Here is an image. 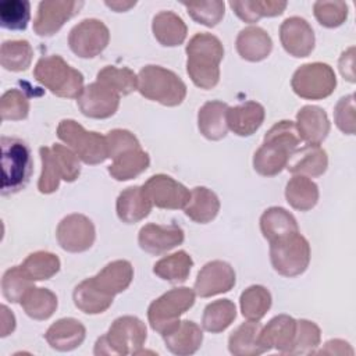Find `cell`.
I'll return each instance as SVG.
<instances>
[{"label": "cell", "mask_w": 356, "mask_h": 356, "mask_svg": "<svg viewBox=\"0 0 356 356\" xmlns=\"http://www.w3.org/2000/svg\"><path fill=\"white\" fill-rule=\"evenodd\" d=\"M31 18L28 0H4L0 3V25L11 31H22Z\"/></svg>", "instance_id": "obj_45"}, {"label": "cell", "mask_w": 356, "mask_h": 356, "mask_svg": "<svg viewBox=\"0 0 356 356\" xmlns=\"http://www.w3.org/2000/svg\"><path fill=\"white\" fill-rule=\"evenodd\" d=\"M33 58V49L25 39L4 40L0 47V64L3 68L14 72L25 71Z\"/></svg>", "instance_id": "obj_41"}, {"label": "cell", "mask_w": 356, "mask_h": 356, "mask_svg": "<svg viewBox=\"0 0 356 356\" xmlns=\"http://www.w3.org/2000/svg\"><path fill=\"white\" fill-rule=\"evenodd\" d=\"M185 216L199 224L210 222L220 211L218 196L206 186H195L191 191V199L184 207Z\"/></svg>", "instance_id": "obj_32"}, {"label": "cell", "mask_w": 356, "mask_h": 356, "mask_svg": "<svg viewBox=\"0 0 356 356\" xmlns=\"http://www.w3.org/2000/svg\"><path fill=\"white\" fill-rule=\"evenodd\" d=\"M335 125L348 135H353L356 131L355 118V96L353 93L346 95L338 100L334 108Z\"/></svg>", "instance_id": "obj_51"}, {"label": "cell", "mask_w": 356, "mask_h": 356, "mask_svg": "<svg viewBox=\"0 0 356 356\" xmlns=\"http://www.w3.org/2000/svg\"><path fill=\"white\" fill-rule=\"evenodd\" d=\"M236 281L234 267L224 260H211L197 273L193 291L200 298H210L228 292Z\"/></svg>", "instance_id": "obj_17"}, {"label": "cell", "mask_w": 356, "mask_h": 356, "mask_svg": "<svg viewBox=\"0 0 356 356\" xmlns=\"http://www.w3.org/2000/svg\"><path fill=\"white\" fill-rule=\"evenodd\" d=\"M296 131L300 140L309 145H320L330 132V120L327 113L313 104L303 106L296 114Z\"/></svg>", "instance_id": "obj_23"}, {"label": "cell", "mask_w": 356, "mask_h": 356, "mask_svg": "<svg viewBox=\"0 0 356 356\" xmlns=\"http://www.w3.org/2000/svg\"><path fill=\"white\" fill-rule=\"evenodd\" d=\"M355 47L350 46L349 49H346L338 61V67H339V72L341 75L348 79L349 82H355Z\"/></svg>", "instance_id": "obj_53"}, {"label": "cell", "mask_w": 356, "mask_h": 356, "mask_svg": "<svg viewBox=\"0 0 356 356\" xmlns=\"http://www.w3.org/2000/svg\"><path fill=\"white\" fill-rule=\"evenodd\" d=\"M228 107L229 106L221 100H210L199 108L197 127L204 138L210 140H220L227 135Z\"/></svg>", "instance_id": "obj_29"}, {"label": "cell", "mask_w": 356, "mask_h": 356, "mask_svg": "<svg viewBox=\"0 0 356 356\" xmlns=\"http://www.w3.org/2000/svg\"><path fill=\"white\" fill-rule=\"evenodd\" d=\"M110 42L107 25L97 18H85L74 25L68 33L70 49L82 58L100 54Z\"/></svg>", "instance_id": "obj_12"}, {"label": "cell", "mask_w": 356, "mask_h": 356, "mask_svg": "<svg viewBox=\"0 0 356 356\" xmlns=\"http://www.w3.org/2000/svg\"><path fill=\"white\" fill-rule=\"evenodd\" d=\"M266 117L264 107L253 100L228 107L227 125L238 136H250L263 124Z\"/></svg>", "instance_id": "obj_26"}, {"label": "cell", "mask_w": 356, "mask_h": 356, "mask_svg": "<svg viewBox=\"0 0 356 356\" xmlns=\"http://www.w3.org/2000/svg\"><path fill=\"white\" fill-rule=\"evenodd\" d=\"M86 337L85 325L74 318L64 317L54 321L44 332V339L50 348L58 352H70L81 346Z\"/></svg>", "instance_id": "obj_22"}, {"label": "cell", "mask_w": 356, "mask_h": 356, "mask_svg": "<svg viewBox=\"0 0 356 356\" xmlns=\"http://www.w3.org/2000/svg\"><path fill=\"white\" fill-rule=\"evenodd\" d=\"M285 199L299 211L313 209L318 202V186L305 175H293L285 186Z\"/></svg>", "instance_id": "obj_37"}, {"label": "cell", "mask_w": 356, "mask_h": 356, "mask_svg": "<svg viewBox=\"0 0 356 356\" xmlns=\"http://www.w3.org/2000/svg\"><path fill=\"white\" fill-rule=\"evenodd\" d=\"M106 140H107L108 157L111 159H114L115 156H118L125 150L140 147L138 138L128 129H121V128L111 129L106 134Z\"/></svg>", "instance_id": "obj_52"}, {"label": "cell", "mask_w": 356, "mask_h": 356, "mask_svg": "<svg viewBox=\"0 0 356 356\" xmlns=\"http://www.w3.org/2000/svg\"><path fill=\"white\" fill-rule=\"evenodd\" d=\"M74 305L85 314H100L106 312L113 300L114 296H110L100 291L90 278H85L81 281L72 292Z\"/></svg>", "instance_id": "obj_34"}, {"label": "cell", "mask_w": 356, "mask_h": 356, "mask_svg": "<svg viewBox=\"0 0 356 356\" xmlns=\"http://www.w3.org/2000/svg\"><path fill=\"white\" fill-rule=\"evenodd\" d=\"M309 241L298 231L270 242L273 268L284 277H296L306 271L310 263Z\"/></svg>", "instance_id": "obj_9"}, {"label": "cell", "mask_w": 356, "mask_h": 356, "mask_svg": "<svg viewBox=\"0 0 356 356\" xmlns=\"http://www.w3.org/2000/svg\"><path fill=\"white\" fill-rule=\"evenodd\" d=\"M0 310H1V327H0L1 334L0 335L4 338L15 330V316L6 305H1Z\"/></svg>", "instance_id": "obj_55"}, {"label": "cell", "mask_w": 356, "mask_h": 356, "mask_svg": "<svg viewBox=\"0 0 356 356\" xmlns=\"http://www.w3.org/2000/svg\"><path fill=\"white\" fill-rule=\"evenodd\" d=\"M280 40L286 53L293 57H307L314 49V31L302 17L292 15L280 26Z\"/></svg>", "instance_id": "obj_18"}, {"label": "cell", "mask_w": 356, "mask_h": 356, "mask_svg": "<svg viewBox=\"0 0 356 356\" xmlns=\"http://www.w3.org/2000/svg\"><path fill=\"white\" fill-rule=\"evenodd\" d=\"M29 114L28 96L19 89H8L0 97V115L1 120L19 121L25 120Z\"/></svg>", "instance_id": "obj_49"}, {"label": "cell", "mask_w": 356, "mask_h": 356, "mask_svg": "<svg viewBox=\"0 0 356 356\" xmlns=\"http://www.w3.org/2000/svg\"><path fill=\"white\" fill-rule=\"evenodd\" d=\"M271 293L263 285L248 286L239 298L242 316L248 320L260 321L271 307Z\"/></svg>", "instance_id": "obj_42"}, {"label": "cell", "mask_w": 356, "mask_h": 356, "mask_svg": "<svg viewBox=\"0 0 356 356\" xmlns=\"http://www.w3.org/2000/svg\"><path fill=\"white\" fill-rule=\"evenodd\" d=\"M120 96L114 89L100 81L86 85L76 99L81 113L90 118H108L120 106Z\"/></svg>", "instance_id": "obj_16"}, {"label": "cell", "mask_w": 356, "mask_h": 356, "mask_svg": "<svg viewBox=\"0 0 356 356\" xmlns=\"http://www.w3.org/2000/svg\"><path fill=\"white\" fill-rule=\"evenodd\" d=\"M83 1L67 0H43L38 6L33 19V31L39 36H51L61 26L79 13Z\"/></svg>", "instance_id": "obj_15"}, {"label": "cell", "mask_w": 356, "mask_h": 356, "mask_svg": "<svg viewBox=\"0 0 356 356\" xmlns=\"http://www.w3.org/2000/svg\"><path fill=\"white\" fill-rule=\"evenodd\" d=\"M153 203L145 189L139 185L125 188L117 197L115 210L118 218L125 224H134L149 216Z\"/></svg>", "instance_id": "obj_28"}, {"label": "cell", "mask_w": 356, "mask_h": 356, "mask_svg": "<svg viewBox=\"0 0 356 356\" xmlns=\"http://www.w3.org/2000/svg\"><path fill=\"white\" fill-rule=\"evenodd\" d=\"M1 193H17L26 186L33 170L31 149L19 138L1 136Z\"/></svg>", "instance_id": "obj_7"}, {"label": "cell", "mask_w": 356, "mask_h": 356, "mask_svg": "<svg viewBox=\"0 0 356 356\" xmlns=\"http://www.w3.org/2000/svg\"><path fill=\"white\" fill-rule=\"evenodd\" d=\"M31 286H33V281L26 275L21 266L7 268L1 277V293L11 303L21 302Z\"/></svg>", "instance_id": "obj_46"}, {"label": "cell", "mask_w": 356, "mask_h": 356, "mask_svg": "<svg viewBox=\"0 0 356 356\" xmlns=\"http://www.w3.org/2000/svg\"><path fill=\"white\" fill-rule=\"evenodd\" d=\"M296 334V320L288 314L273 317L260 330V345L266 352L275 349L281 353H288L292 349Z\"/></svg>", "instance_id": "obj_20"}, {"label": "cell", "mask_w": 356, "mask_h": 356, "mask_svg": "<svg viewBox=\"0 0 356 356\" xmlns=\"http://www.w3.org/2000/svg\"><path fill=\"white\" fill-rule=\"evenodd\" d=\"M152 32L160 44L172 47L184 43L188 26L177 13L171 10H161L153 17Z\"/></svg>", "instance_id": "obj_30"}, {"label": "cell", "mask_w": 356, "mask_h": 356, "mask_svg": "<svg viewBox=\"0 0 356 356\" xmlns=\"http://www.w3.org/2000/svg\"><path fill=\"white\" fill-rule=\"evenodd\" d=\"M291 86L293 92L303 99L320 100L334 92L337 76L332 67L327 63H306L293 72Z\"/></svg>", "instance_id": "obj_11"}, {"label": "cell", "mask_w": 356, "mask_h": 356, "mask_svg": "<svg viewBox=\"0 0 356 356\" xmlns=\"http://www.w3.org/2000/svg\"><path fill=\"white\" fill-rule=\"evenodd\" d=\"M235 47L243 60L261 61L271 53L273 39L261 26L249 25L239 31Z\"/></svg>", "instance_id": "obj_25"}, {"label": "cell", "mask_w": 356, "mask_h": 356, "mask_svg": "<svg viewBox=\"0 0 356 356\" xmlns=\"http://www.w3.org/2000/svg\"><path fill=\"white\" fill-rule=\"evenodd\" d=\"M328 167L327 152L320 145L306 143L300 149L298 147L286 163V170L293 175L305 177H320Z\"/></svg>", "instance_id": "obj_24"}, {"label": "cell", "mask_w": 356, "mask_h": 356, "mask_svg": "<svg viewBox=\"0 0 356 356\" xmlns=\"http://www.w3.org/2000/svg\"><path fill=\"white\" fill-rule=\"evenodd\" d=\"M138 90L143 97L168 107L181 104L186 97L185 82L174 71L156 64L142 67L138 74Z\"/></svg>", "instance_id": "obj_6"}, {"label": "cell", "mask_w": 356, "mask_h": 356, "mask_svg": "<svg viewBox=\"0 0 356 356\" xmlns=\"http://www.w3.org/2000/svg\"><path fill=\"white\" fill-rule=\"evenodd\" d=\"M96 81L106 83L118 95H129L138 89V75L128 67L106 65L97 72Z\"/></svg>", "instance_id": "obj_44"}, {"label": "cell", "mask_w": 356, "mask_h": 356, "mask_svg": "<svg viewBox=\"0 0 356 356\" xmlns=\"http://www.w3.org/2000/svg\"><path fill=\"white\" fill-rule=\"evenodd\" d=\"M147 338L146 324L136 316L117 317L95 343V355H139Z\"/></svg>", "instance_id": "obj_3"}, {"label": "cell", "mask_w": 356, "mask_h": 356, "mask_svg": "<svg viewBox=\"0 0 356 356\" xmlns=\"http://www.w3.org/2000/svg\"><path fill=\"white\" fill-rule=\"evenodd\" d=\"M186 72L202 89H211L220 81V63L224 57L221 40L209 32L195 33L186 44Z\"/></svg>", "instance_id": "obj_2"}, {"label": "cell", "mask_w": 356, "mask_h": 356, "mask_svg": "<svg viewBox=\"0 0 356 356\" xmlns=\"http://www.w3.org/2000/svg\"><path fill=\"white\" fill-rule=\"evenodd\" d=\"M318 355H353V349L343 339H331L324 343V348L318 352Z\"/></svg>", "instance_id": "obj_54"}, {"label": "cell", "mask_w": 356, "mask_h": 356, "mask_svg": "<svg viewBox=\"0 0 356 356\" xmlns=\"http://www.w3.org/2000/svg\"><path fill=\"white\" fill-rule=\"evenodd\" d=\"M188 14L199 24L206 26L217 25L225 13V3L221 0L211 1H184Z\"/></svg>", "instance_id": "obj_48"}, {"label": "cell", "mask_w": 356, "mask_h": 356, "mask_svg": "<svg viewBox=\"0 0 356 356\" xmlns=\"http://www.w3.org/2000/svg\"><path fill=\"white\" fill-rule=\"evenodd\" d=\"M259 321L248 320L238 325L228 338V350L234 356H257L264 353V348L260 345V330Z\"/></svg>", "instance_id": "obj_31"}, {"label": "cell", "mask_w": 356, "mask_h": 356, "mask_svg": "<svg viewBox=\"0 0 356 356\" xmlns=\"http://www.w3.org/2000/svg\"><path fill=\"white\" fill-rule=\"evenodd\" d=\"M142 188L153 206L159 209H184L191 199V191L167 174L152 175Z\"/></svg>", "instance_id": "obj_14"}, {"label": "cell", "mask_w": 356, "mask_h": 356, "mask_svg": "<svg viewBox=\"0 0 356 356\" xmlns=\"http://www.w3.org/2000/svg\"><path fill=\"white\" fill-rule=\"evenodd\" d=\"M260 229L263 236L268 242H273L278 238L298 232L299 227L296 218L286 209L271 206L266 209L260 217Z\"/></svg>", "instance_id": "obj_33"}, {"label": "cell", "mask_w": 356, "mask_h": 356, "mask_svg": "<svg viewBox=\"0 0 356 356\" xmlns=\"http://www.w3.org/2000/svg\"><path fill=\"white\" fill-rule=\"evenodd\" d=\"M35 79L60 97L78 99L83 90V75L71 67L61 56L50 54L38 60L33 68Z\"/></svg>", "instance_id": "obj_5"}, {"label": "cell", "mask_w": 356, "mask_h": 356, "mask_svg": "<svg viewBox=\"0 0 356 356\" xmlns=\"http://www.w3.org/2000/svg\"><path fill=\"white\" fill-rule=\"evenodd\" d=\"M299 143L300 138L295 122L289 120L275 122L266 132L263 143L253 154V168L264 177L280 174Z\"/></svg>", "instance_id": "obj_1"}, {"label": "cell", "mask_w": 356, "mask_h": 356, "mask_svg": "<svg viewBox=\"0 0 356 356\" xmlns=\"http://www.w3.org/2000/svg\"><path fill=\"white\" fill-rule=\"evenodd\" d=\"M107 7L115 10V11H127L128 8L134 7L136 4V1H120V0H115V1H108L106 0L104 1Z\"/></svg>", "instance_id": "obj_56"}, {"label": "cell", "mask_w": 356, "mask_h": 356, "mask_svg": "<svg viewBox=\"0 0 356 356\" xmlns=\"http://www.w3.org/2000/svg\"><path fill=\"white\" fill-rule=\"evenodd\" d=\"M195 298V291L188 286L172 288L160 295L149 305L147 309V320L152 330L163 335L193 306Z\"/></svg>", "instance_id": "obj_10"}, {"label": "cell", "mask_w": 356, "mask_h": 356, "mask_svg": "<svg viewBox=\"0 0 356 356\" xmlns=\"http://www.w3.org/2000/svg\"><path fill=\"white\" fill-rule=\"evenodd\" d=\"M192 266L193 260L191 254L185 250H178L157 260L153 266V273L164 281L179 284L188 280Z\"/></svg>", "instance_id": "obj_38"}, {"label": "cell", "mask_w": 356, "mask_h": 356, "mask_svg": "<svg viewBox=\"0 0 356 356\" xmlns=\"http://www.w3.org/2000/svg\"><path fill=\"white\" fill-rule=\"evenodd\" d=\"M134 280V267L131 261L118 259L107 263L96 275L92 277L95 285L110 296L124 292Z\"/></svg>", "instance_id": "obj_27"}, {"label": "cell", "mask_w": 356, "mask_h": 356, "mask_svg": "<svg viewBox=\"0 0 356 356\" xmlns=\"http://www.w3.org/2000/svg\"><path fill=\"white\" fill-rule=\"evenodd\" d=\"M57 136L85 164H100L108 159L106 135L95 131H86L75 120H61L57 125Z\"/></svg>", "instance_id": "obj_8"}, {"label": "cell", "mask_w": 356, "mask_h": 356, "mask_svg": "<svg viewBox=\"0 0 356 356\" xmlns=\"http://www.w3.org/2000/svg\"><path fill=\"white\" fill-rule=\"evenodd\" d=\"M288 3L284 0H245L229 1V7L245 22H257L261 17H275L284 13Z\"/></svg>", "instance_id": "obj_39"}, {"label": "cell", "mask_w": 356, "mask_h": 356, "mask_svg": "<svg viewBox=\"0 0 356 356\" xmlns=\"http://www.w3.org/2000/svg\"><path fill=\"white\" fill-rule=\"evenodd\" d=\"M161 337L165 348L178 356L193 355L203 342V331L192 320H179Z\"/></svg>", "instance_id": "obj_21"}, {"label": "cell", "mask_w": 356, "mask_h": 356, "mask_svg": "<svg viewBox=\"0 0 356 356\" xmlns=\"http://www.w3.org/2000/svg\"><path fill=\"white\" fill-rule=\"evenodd\" d=\"M313 13L323 26L335 28L343 24L348 18V4L341 0H318L313 4Z\"/></svg>", "instance_id": "obj_50"}, {"label": "cell", "mask_w": 356, "mask_h": 356, "mask_svg": "<svg viewBox=\"0 0 356 356\" xmlns=\"http://www.w3.org/2000/svg\"><path fill=\"white\" fill-rule=\"evenodd\" d=\"M19 303L25 314L31 318L47 320L54 314L58 300L53 291L33 285L25 292Z\"/></svg>", "instance_id": "obj_36"}, {"label": "cell", "mask_w": 356, "mask_h": 356, "mask_svg": "<svg viewBox=\"0 0 356 356\" xmlns=\"http://www.w3.org/2000/svg\"><path fill=\"white\" fill-rule=\"evenodd\" d=\"M42 172L38 179L40 193H53L58 189L60 181L74 182L81 174L79 157L65 145L53 143L39 149Z\"/></svg>", "instance_id": "obj_4"}, {"label": "cell", "mask_w": 356, "mask_h": 356, "mask_svg": "<svg viewBox=\"0 0 356 356\" xmlns=\"http://www.w3.org/2000/svg\"><path fill=\"white\" fill-rule=\"evenodd\" d=\"M321 341L320 327L306 318L296 320V334L289 355L314 353Z\"/></svg>", "instance_id": "obj_47"}, {"label": "cell", "mask_w": 356, "mask_h": 356, "mask_svg": "<svg viewBox=\"0 0 356 356\" xmlns=\"http://www.w3.org/2000/svg\"><path fill=\"white\" fill-rule=\"evenodd\" d=\"M60 259L47 250H36L29 253L21 263L22 270L32 281H43L56 275L60 270Z\"/></svg>", "instance_id": "obj_43"}, {"label": "cell", "mask_w": 356, "mask_h": 356, "mask_svg": "<svg viewBox=\"0 0 356 356\" xmlns=\"http://www.w3.org/2000/svg\"><path fill=\"white\" fill-rule=\"evenodd\" d=\"M150 164L147 152L142 147L125 150L113 159L108 165V174L117 181H128L142 174Z\"/></svg>", "instance_id": "obj_35"}, {"label": "cell", "mask_w": 356, "mask_h": 356, "mask_svg": "<svg viewBox=\"0 0 356 356\" xmlns=\"http://www.w3.org/2000/svg\"><path fill=\"white\" fill-rule=\"evenodd\" d=\"M58 245L71 253H79L90 249L96 238L95 224L89 217L81 213L65 216L56 228Z\"/></svg>", "instance_id": "obj_13"}, {"label": "cell", "mask_w": 356, "mask_h": 356, "mask_svg": "<svg viewBox=\"0 0 356 356\" xmlns=\"http://www.w3.org/2000/svg\"><path fill=\"white\" fill-rule=\"evenodd\" d=\"M184 238V229L177 224L160 225L149 222L139 229L138 243L145 252L159 256L181 245Z\"/></svg>", "instance_id": "obj_19"}, {"label": "cell", "mask_w": 356, "mask_h": 356, "mask_svg": "<svg viewBox=\"0 0 356 356\" xmlns=\"http://www.w3.org/2000/svg\"><path fill=\"white\" fill-rule=\"evenodd\" d=\"M236 317V306L229 299H218L209 303L202 316V327L207 332L218 334L225 331Z\"/></svg>", "instance_id": "obj_40"}]
</instances>
